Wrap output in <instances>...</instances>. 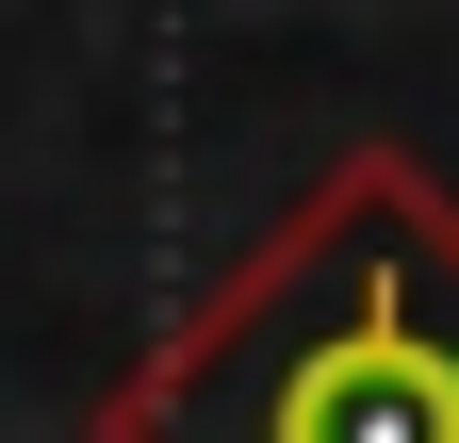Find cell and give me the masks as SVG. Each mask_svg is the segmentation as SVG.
Returning a JSON list of instances; mask_svg holds the SVG:
<instances>
[{
  "label": "cell",
  "instance_id": "cell-1",
  "mask_svg": "<svg viewBox=\"0 0 459 443\" xmlns=\"http://www.w3.org/2000/svg\"><path fill=\"white\" fill-rule=\"evenodd\" d=\"M82 443H459V197L411 148H328Z\"/></svg>",
  "mask_w": 459,
  "mask_h": 443
}]
</instances>
